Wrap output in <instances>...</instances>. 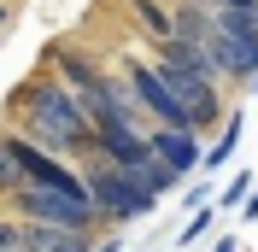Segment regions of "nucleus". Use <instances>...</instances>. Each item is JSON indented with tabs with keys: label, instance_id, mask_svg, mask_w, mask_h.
Masks as SVG:
<instances>
[{
	"label": "nucleus",
	"instance_id": "obj_1",
	"mask_svg": "<svg viewBox=\"0 0 258 252\" xmlns=\"http://www.w3.org/2000/svg\"><path fill=\"white\" fill-rule=\"evenodd\" d=\"M24 106H30V135L41 147H88V141H94L88 100L71 94L64 82H35Z\"/></svg>",
	"mask_w": 258,
	"mask_h": 252
},
{
	"label": "nucleus",
	"instance_id": "obj_2",
	"mask_svg": "<svg viewBox=\"0 0 258 252\" xmlns=\"http://www.w3.org/2000/svg\"><path fill=\"white\" fill-rule=\"evenodd\" d=\"M211 65L217 77H258V6H217L211 24Z\"/></svg>",
	"mask_w": 258,
	"mask_h": 252
},
{
	"label": "nucleus",
	"instance_id": "obj_3",
	"mask_svg": "<svg viewBox=\"0 0 258 252\" xmlns=\"http://www.w3.org/2000/svg\"><path fill=\"white\" fill-rule=\"evenodd\" d=\"M24 223H64V229H94L100 205L88 188H59V182H24L12 194Z\"/></svg>",
	"mask_w": 258,
	"mask_h": 252
},
{
	"label": "nucleus",
	"instance_id": "obj_4",
	"mask_svg": "<svg viewBox=\"0 0 258 252\" xmlns=\"http://www.w3.org/2000/svg\"><path fill=\"white\" fill-rule=\"evenodd\" d=\"M88 194H94L100 217H117V223L147 217V211H153V200H159V194L147 188V182H135L117 158H94V164H88Z\"/></svg>",
	"mask_w": 258,
	"mask_h": 252
},
{
	"label": "nucleus",
	"instance_id": "obj_5",
	"mask_svg": "<svg viewBox=\"0 0 258 252\" xmlns=\"http://www.w3.org/2000/svg\"><path fill=\"white\" fill-rule=\"evenodd\" d=\"M129 88H135V100L147 106V117H159V123H170V129H200L194 111H188V100L170 88L164 71H153V65H129Z\"/></svg>",
	"mask_w": 258,
	"mask_h": 252
},
{
	"label": "nucleus",
	"instance_id": "obj_6",
	"mask_svg": "<svg viewBox=\"0 0 258 252\" xmlns=\"http://www.w3.org/2000/svg\"><path fill=\"white\" fill-rule=\"evenodd\" d=\"M147 135H153V153H159L170 170L188 176L194 164H206V158H200V141H194V129H170V123H159V129H147Z\"/></svg>",
	"mask_w": 258,
	"mask_h": 252
},
{
	"label": "nucleus",
	"instance_id": "obj_7",
	"mask_svg": "<svg viewBox=\"0 0 258 252\" xmlns=\"http://www.w3.org/2000/svg\"><path fill=\"white\" fill-rule=\"evenodd\" d=\"M24 252H94L88 229H64V223H24Z\"/></svg>",
	"mask_w": 258,
	"mask_h": 252
},
{
	"label": "nucleus",
	"instance_id": "obj_8",
	"mask_svg": "<svg viewBox=\"0 0 258 252\" xmlns=\"http://www.w3.org/2000/svg\"><path fill=\"white\" fill-rule=\"evenodd\" d=\"M135 18H141V30L153 35V41H170V35H176V18H170V12H159L153 0H135Z\"/></svg>",
	"mask_w": 258,
	"mask_h": 252
},
{
	"label": "nucleus",
	"instance_id": "obj_9",
	"mask_svg": "<svg viewBox=\"0 0 258 252\" xmlns=\"http://www.w3.org/2000/svg\"><path fill=\"white\" fill-rule=\"evenodd\" d=\"M24 182H30V170H24L18 147H12V141H0V194H18Z\"/></svg>",
	"mask_w": 258,
	"mask_h": 252
},
{
	"label": "nucleus",
	"instance_id": "obj_10",
	"mask_svg": "<svg viewBox=\"0 0 258 252\" xmlns=\"http://www.w3.org/2000/svg\"><path fill=\"white\" fill-rule=\"evenodd\" d=\"M235 141H241V117H223V135H217V147L206 153V170H217V164H229V153H235Z\"/></svg>",
	"mask_w": 258,
	"mask_h": 252
},
{
	"label": "nucleus",
	"instance_id": "obj_11",
	"mask_svg": "<svg viewBox=\"0 0 258 252\" xmlns=\"http://www.w3.org/2000/svg\"><path fill=\"white\" fill-rule=\"evenodd\" d=\"M0 252H24V229L18 223H0Z\"/></svg>",
	"mask_w": 258,
	"mask_h": 252
},
{
	"label": "nucleus",
	"instance_id": "obj_12",
	"mask_svg": "<svg viewBox=\"0 0 258 252\" xmlns=\"http://www.w3.org/2000/svg\"><path fill=\"white\" fill-rule=\"evenodd\" d=\"M211 217H217V211H200V217H194L188 229H182V246H188V240H200V235H206V229H211Z\"/></svg>",
	"mask_w": 258,
	"mask_h": 252
},
{
	"label": "nucleus",
	"instance_id": "obj_13",
	"mask_svg": "<svg viewBox=\"0 0 258 252\" xmlns=\"http://www.w3.org/2000/svg\"><path fill=\"white\" fill-rule=\"evenodd\" d=\"M246 188H252V176H235V182L223 188V205H241V200H246Z\"/></svg>",
	"mask_w": 258,
	"mask_h": 252
},
{
	"label": "nucleus",
	"instance_id": "obj_14",
	"mask_svg": "<svg viewBox=\"0 0 258 252\" xmlns=\"http://www.w3.org/2000/svg\"><path fill=\"white\" fill-rule=\"evenodd\" d=\"M241 217H246V223H252V217H258V194H252V200H246V211H241Z\"/></svg>",
	"mask_w": 258,
	"mask_h": 252
},
{
	"label": "nucleus",
	"instance_id": "obj_15",
	"mask_svg": "<svg viewBox=\"0 0 258 252\" xmlns=\"http://www.w3.org/2000/svg\"><path fill=\"white\" fill-rule=\"evenodd\" d=\"M211 252H235V240H229V235H223V240H217V246H211Z\"/></svg>",
	"mask_w": 258,
	"mask_h": 252
},
{
	"label": "nucleus",
	"instance_id": "obj_16",
	"mask_svg": "<svg viewBox=\"0 0 258 252\" xmlns=\"http://www.w3.org/2000/svg\"><path fill=\"white\" fill-rule=\"evenodd\" d=\"M217 6H252V0H217Z\"/></svg>",
	"mask_w": 258,
	"mask_h": 252
},
{
	"label": "nucleus",
	"instance_id": "obj_17",
	"mask_svg": "<svg viewBox=\"0 0 258 252\" xmlns=\"http://www.w3.org/2000/svg\"><path fill=\"white\" fill-rule=\"evenodd\" d=\"M94 252H117V240H106V246H94Z\"/></svg>",
	"mask_w": 258,
	"mask_h": 252
},
{
	"label": "nucleus",
	"instance_id": "obj_18",
	"mask_svg": "<svg viewBox=\"0 0 258 252\" xmlns=\"http://www.w3.org/2000/svg\"><path fill=\"white\" fill-rule=\"evenodd\" d=\"M252 94H258V77H252Z\"/></svg>",
	"mask_w": 258,
	"mask_h": 252
},
{
	"label": "nucleus",
	"instance_id": "obj_19",
	"mask_svg": "<svg viewBox=\"0 0 258 252\" xmlns=\"http://www.w3.org/2000/svg\"><path fill=\"white\" fill-rule=\"evenodd\" d=\"M0 18H6V12H0Z\"/></svg>",
	"mask_w": 258,
	"mask_h": 252
},
{
	"label": "nucleus",
	"instance_id": "obj_20",
	"mask_svg": "<svg viewBox=\"0 0 258 252\" xmlns=\"http://www.w3.org/2000/svg\"><path fill=\"white\" fill-rule=\"evenodd\" d=\"M252 6H258V0H252Z\"/></svg>",
	"mask_w": 258,
	"mask_h": 252
}]
</instances>
